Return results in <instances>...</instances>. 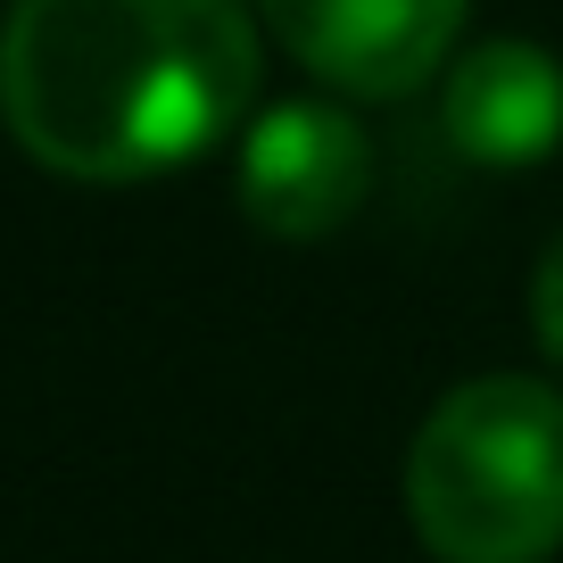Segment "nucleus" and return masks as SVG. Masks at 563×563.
<instances>
[{
	"instance_id": "obj_3",
	"label": "nucleus",
	"mask_w": 563,
	"mask_h": 563,
	"mask_svg": "<svg viewBox=\"0 0 563 563\" xmlns=\"http://www.w3.org/2000/svg\"><path fill=\"white\" fill-rule=\"evenodd\" d=\"M274 42L349 100H406L448 75L464 0H257Z\"/></svg>"
},
{
	"instance_id": "obj_4",
	"label": "nucleus",
	"mask_w": 563,
	"mask_h": 563,
	"mask_svg": "<svg viewBox=\"0 0 563 563\" xmlns=\"http://www.w3.org/2000/svg\"><path fill=\"white\" fill-rule=\"evenodd\" d=\"M373 191V141L349 108L282 100L241 133V216L274 241H323Z\"/></svg>"
},
{
	"instance_id": "obj_5",
	"label": "nucleus",
	"mask_w": 563,
	"mask_h": 563,
	"mask_svg": "<svg viewBox=\"0 0 563 563\" xmlns=\"http://www.w3.org/2000/svg\"><path fill=\"white\" fill-rule=\"evenodd\" d=\"M440 133L464 166L514 175L563 150V67L539 42H473L440 75Z\"/></svg>"
},
{
	"instance_id": "obj_1",
	"label": "nucleus",
	"mask_w": 563,
	"mask_h": 563,
	"mask_svg": "<svg viewBox=\"0 0 563 563\" xmlns=\"http://www.w3.org/2000/svg\"><path fill=\"white\" fill-rule=\"evenodd\" d=\"M257 100L241 0H18L0 25V117L67 183H150L208 158Z\"/></svg>"
},
{
	"instance_id": "obj_2",
	"label": "nucleus",
	"mask_w": 563,
	"mask_h": 563,
	"mask_svg": "<svg viewBox=\"0 0 563 563\" xmlns=\"http://www.w3.org/2000/svg\"><path fill=\"white\" fill-rule=\"evenodd\" d=\"M406 514L440 563H547L563 547V389L481 373L422 415Z\"/></svg>"
},
{
	"instance_id": "obj_6",
	"label": "nucleus",
	"mask_w": 563,
	"mask_h": 563,
	"mask_svg": "<svg viewBox=\"0 0 563 563\" xmlns=\"http://www.w3.org/2000/svg\"><path fill=\"white\" fill-rule=\"evenodd\" d=\"M530 323H539V349L563 365V232L547 241L539 274H530Z\"/></svg>"
}]
</instances>
